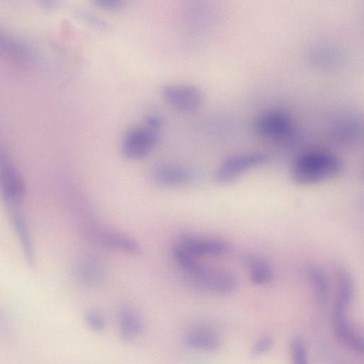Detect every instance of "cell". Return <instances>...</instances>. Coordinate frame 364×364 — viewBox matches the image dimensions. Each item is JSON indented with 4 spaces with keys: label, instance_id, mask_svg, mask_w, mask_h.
Segmentation results:
<instances>
[{
    "label": "cell",
    "instance_id": "obj_1",
    "mask_svg": "<svg viewBox=\"0 0 364 364\" xmlns=\"http://www.w3.org/2000/svg\"><path fill=\"white\" fill-rule=\"evenodd\" d=\"M173 258L191 282L197 287L217 295L232 294L237 287V281L231 273L200 263L177 243L172 248Z\"/></svg>",
    "mask_w": 364,
    "mask_h": 364
},
{
    "label": "cell",
    "instance_id": "obj_2",
    "mask_svg": "<svg viewBox=\"0 0 364 364\" xmlns=\"http://www.w3.org/2000/svg\"><path fill=\"white\" fill-rule=\"evenodd\" d=\"M342 169L341 161L323 151H310L299 155L291 168V178L299 185L316 184L328 180Z\"/></svg>",
    "mask_w": 364,
    "mask_h": 364
},
{
    "label": "cell",
    "instance_id": "obj_3",
    "mask_svg": "<svg viewBox=\"0 0 364 364\" xmlns=\"http://www.w3.org/2000/svg\"><path fill=\"white\" fill-rule=\"evenodd\" d=\"M267 156L259 152L235 154L225 159L213 173L217 184L230 183L249 170L260 166L267 161Z\"/></svg>",
    "mask_w": 364,
    "mask_h": 364
},
{
    "label": "cell",
    "instance_id": "obj_4",
    "mask_svg": "<svg viewBox=\"0 0 364 364\" xmlns=\"http://www.w3.org/2000/svg\"><path fill=\"white\" fill-rule=\"evenodd\" d=\"M0 186L8 208L16 207L26 196V185L8 153L0 151Z\"/></svg>",
    "mask_w": 364,
    "mask_h": 364
},
{
    "label": "cell",
    "instance_id": "obj_5",
    "mask_svg": "<svg viewBox=\"0 0 364 364\" xmlns=\"http://www.w3.org/2000/svg\"><path fill=\"white\" fill-rule=\"evenodd\" d=\"M257 134L271 141H282L291 136L293 123L282 111L269 110L257 117L254 123Z\"/></svg>",
    "mask_w": 364,
    "mask_h": 364
},
{
    "label": "cell",
    "instance_id": "obj_6",
    "mask_svg": "<svg viewBox=\"0 0 364 364\" xmlns=\"http://www.w3.org/2000/svg\"><path fill=\"white\" fill-rule=\"evenodd\" d=\"M161 92L168 105L181 112H194L203 102L201 90L191 84L169 83L163 86Z\"/></svg>",
    "mask_w": 364,
    "mask_h": 364
},
{
    "label": "cell",
    "instance_id": "obj_7",
    "mask_svg": "<svg viewBox=\"0 0 364 364\" xmlns=\"http://www.w3.org/2000/svg\"><path fill=\"white\" fill-rule=\"evenodd\" d=\"M159 136L151 127L129 129L122 141V152L129 159H139L147 156L156 146Z\"/></svg>",
    "mask_w": 364,
    "mask_h": 364
},
{
    "label": "cell",
    "instance_id": "obj_8",
    "mask_svg": "<svg viewBox=\"0 0 364 364\" xmlns=\"http://www.w3.org/2000/svg\"><path fill=\"white\" fill-rule=\"evenodd\" d=\"M176 243L196 257L223 255L231 252L233 249L232 243L226 240L190 234L181 235Z\"/></svg>",
    "mask_w": 364,
    "mask_h": 364
},
{
    "label": "cell",
    "instance_id": "obj_9",
    "mask_svg": "<svg viewBox=\"0 0 364 364\" xmlns=\"http://www.w3.org/2000/svg\"><path fill=\"white\" fill-rule=\"evenodd\" d=\"M150 175L154 183L164 187L184 186L196 179L193 170L182 165L169 163L154 165Z\"/></svg>",
    "mask_w": 364,
    "mask_h": 364
},
{
    "label": "cell",
    "instance_id": "obj_10",
    "mask_svg": "<svg viewBox=\"0 0 364 364\" xmlns=\"http://www.w3.org/2000/svg\"><path fill=\"white\" fill-rule=\"evenodd\" d=\"M348 307L336 304L333 311V326L338 337L347 346L364 354V338L357 334L346 318Z\"/></svg>",
    "mask_w": 364,
    "mask_h": 364
},
{
    "label": "cell",
    "instance_id": "obj_11",
    "mask_svg": "<svg viewBox=\"0 0 364 364\" xmlns=\"http://www.w3.org/2000/svg\"><path fill=\"white\" fill-rule=\"evenodd\" d=\"M242 261L247 267L251 282L256 285L270 283L274 277L271 264L264 258L253 254H245Z\"/></svg>",
    "mask_w": 364,
    "mask_h": 364
},
{
    "label": "cell",
    "instance_id": "obj_12",
    "mask_svg": "<svg viewBox=\"0 0 364 364\" xmlns=\"http://www.w3.org/2000/svg\"><path fill=\"white\" fill-rule=\"evenodd\" d=\"M184 343L189 348L208 352L215 351L220 346L218 335L212 329L204 326L190 330L185 336Z\"/></svg>",
    "mask_w": 364,
    "mask_h": 364
},
{
    "label": "cell",
    "instance_id": "obj_13",
    "mask_svg": "<svg viewBox=\"0 0 364 364\" xmlns=\"http://www.w3.org/2000/svg\"><path fill=\"white\" fill-rule=\"evenodd\" d=\"M13 226L18 235L24 258L30 267L35 265V252L26 221L16 207L8 208Z\"/></svg>",
    "mask_w": 364,
    "mask_h": 364
},
{
    "label": "cell",
    "instance_id": "obj_14",
    "mask_svg": "<svg viewBox=\"0 0 364 364\" xmlns=\"http://www.w3.org/2000/svg\"><path fill=\"white\" fill-rule=\"evenodd\" d=\"M74 273L81 282L89 285L101 284L106 277L105 269L101 264L87 259L80 260L75 264Z\"/></svg>",
    "mask_w": 364,
    "mask_h": 364
},
{
    "label": "cell",
    "instance_id": "obj_15",
    "mask_svg": "<svg viewBox=\"0 0 364 364\" xmlns=\"http://www.w3.org/2000/svg\"><path fill=\"white\" fill-rule=\"evenodd\" d=\"M100 242L110 249L137 255L141 252V247L138 242L133 238L126 235L111 230H107L101 233Z\"/></svg>",
    "mask_w": 364,
    "mask_h": 364
},
{
    "label": "cell",
    "instance_id": "obj_16",
    "mask_svg": "<svg viewBox=\"0 0 364 364\" xmlns=\"http://www.w3.org/2000/svg\"><path fill=\"white\" fill-rule=\"evenodd\" d=\"M118 323L121 337L130 341L139 336L143 324L137 314L129 307H122L118 312Z\"/></svg>",
    "mask_w": 364,
    "mask_h": 364
},
{
    "label": "cell",
    "instance_id": "obj_17",
    "mask_svg": "<svg viewBox=\"0 0 364 364\" xmlns=\"http://www.w3.org/2000/svg\"><path fill=\"white\" fill-rule=\"evenodd\" d=\"M308 275L314 287L318 304L325 305L329 296V282L327 276L322 270L314 267L308 269Z\"/></svg>",
    "mask_w": 364,
    "mask_h": 364
},
{
    "label": "cell",
    "instance_id": "obj_18",
    "mask_svg": "<svg viewBox=\"0 0 364 364\" xmlns=\"http://www.w3.org/2000/svg\"><path fill=\"white\" fill-rule=\"evenodd\" d=\"M1 45L10 56L17 60L24 63L30 60V51L21 41L6 37L1 38Z\"/></svg>",
    "mask_w": 364,
    "mask_h": 364
},
{
    "label": "cell",
    "instance_id": "obj_19",
    "mask_svg": "<svg viewBox=\"0 0 364 364\" xmlns=\"http://www.w3.org/2000/svg\"><path fill=\"white\" fill-rule=\"evenodd\" d=\"M289 347L291 364H309L306 346L300 337L292 338Z\"/></svg>",
    "mask_w": 364,
    "mask_h": 364
},
{
    "label": "cell",
    "instance_id": "obj_20",
    "mask_svg": "<svg viewBox=\"0 0 364 364\" xmlns=\"http://www.w3.org/2000/svg\"><path fill=\"white\" fill-rule=\"evenodd\" d=\"M74 13L77 18L95 28L106 31L109 28L107 21L87 10L80 9L75 10Z\"/></svg>",
    "mask_w": 364,
    "mask_h": 364
},
{
    "label": "cell",
    "instance_id": "obj_21",
    "mask_svg": "<svg viewBox=\"0 0 364 364\" xmlns=\"http://www.w3.org/2000/svg\"><path fill=\"white\" fill-rule=\"evenodd\" d=\"M273 342V338L269 336L259 338L251 348V356L257 358L262 355L272 347Z\"/></svg>",
    "mask_w": 364,
    "mask_h": 364
},
{
    "label": "cell",
    "instance_id": "obj_22",
    "mask_svg": "<svg viewBox=\"0 0 364 364\" xmlns=\"http://www.w3.org/2000/svg\"><path fill=\"white\" fill-rule=\"evenodd\" d=\"M85 323L90 329L95 331H101L106 326L105 317L95 311H90L85 314Z\"/></svg>",
    "mask_w": 364,
    "mask_h": 364
},
{
    "label": "cell",
    "instance_id": "obj_23",
    "mask_svg": "<svg viewBox=\"0 0 364 364\" xmlns=\"http://www.w3.org/2000/svg\"><path fill=\"white\" fill-rule=\"evenodd\" d=\"M95 4L107 11H117L120 9L124 4V1L119 0H96Z\"/></svg>",
    "mask_w": 364,
    "mask_h": 364
},
{
    "label": "cell",
    "instance_id": "obj_24",
    "mask_svg": "<svg viewBox=\"0 0 364 364\" xmlns=\"http://www.w3.org/2000/svg\"><path fill=\"white\" fill-rule=\"evenodd\" d=\"M146 121L149 127L155 130L156 129L159 128L161 124V119L158 117L154 115L148 116L146 119Z\"/></svg>",
    "mask_w": 364,
    "mask_h": 364
}]
</instances>
